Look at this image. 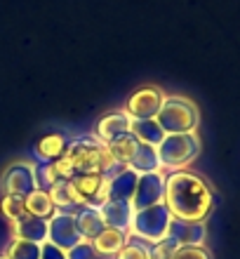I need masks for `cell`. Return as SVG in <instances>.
Wrapping results in <instances>:
<instances>
[{"label":"cell","instance_id":"obj_1","mask_svg":"<svg viewBox=\"0 0 240 259\" xmlns=\"http://www.w3.org/2000/svg\"><path fill=\"white\" fill-rule=\"evenodd\" d=\"M163 203L174 219L205 222L214 205V196L203 177L193 172H172L170 177H165Z\"/></svg>","mask_w":240,"mask_h":259},{"label":"cell","instance_id":"obj_2","mask_svg":"<svg viewBox=\"0 0 240 259\" xmlns=\"http://www.w3.org/2000/svg\"><path fill=\"white\" fill-rule=\"evenodd\" d=\"M198 118V109H196V104L191 99H186V97H165L156 120H158L165 135H188V132H196Z\"/></svg>","mask_w":240,"mask_h":259},{"label":"cell","instance_id":"obj_3","mask_svg":"<svg viewBox=\"0 0 240 259\" xmlns=\"http://www.w3.org/2000/svg\"><path fill=\"white\" fill-rule=\"evenodd\" d=\"M158 151L160 167H170V170H179L193 163L200 153V142L196 132L188 135H165V139L156 146Z\"/></svg>","mask_w":240,"mask_h":259},{"label":"cell","instance_id":"obj_4","mask_svg":"<svg viewBox=\"0 0 240 259\" xmlns=\"http://www.w3.org/2000/svg\"><path fill=\"white\" fill-rule=\"evenodd\" d=\"M170 222H172V214L167 210V205L158 203V205L146 207V210L134 212L130 231H132V236H137V238L146 240V243H158V240H163L167 236Z\"/></svg>","mask_w":240,"mask_h":259},{"label":"cell","instance_id":"obj_5","mask_svg":"<svg viewBox=\"0 0 240 259\" xmlns=\"http://www.w3.org/2000/svg\"><path fill=\"white\" fill-rule=\"evenodd\" d=\"M35 189H38L35 165L26 163V160H19V163H12L3 172V179H0V193H3V196L26 198L28 193H33Z\"/></svg>","mask_w":240,"mask_h":259},{"label":"cell","instance_id":"obj_6","mask_svg":"<svg viewBox=\"0 0 240 259\" xmlns=\"http://www.w3.org/2000/svg\"><path fill=\"white\" fill-rule=\"evenodd\" d=\"M165 102V95L160 92V88H141L127 99L125 104V113L130 116V120H151L158 116L160 106Z\"/></svg>","mask_w":240,"mask_h":259},{"label":"cell","instance_id":"obj_7","mask_svg":"<svg viewBox=\"0 0 240 259\" xmlns=\"http://www.w3.org/2000/svg\"><path fill=\"white\" fill-rule=\"evenodd\" d=\"M163 198H165V175L163 172L156 170V172H144V175H139L137 191H134V198H132L134 212L163 203Z\"/></svg>","mask_w":240,"mask_h":259},{"label":"cell","instance_id":"obj_8","mask_svg":"<svg viewBox=\"0 0 240 259\" xmlns=\"http://www.w3.org/2000/svg\"><path fill=\"white\" fill-rule=\"evenodd\" d=\"M47 236H50V243L57 245L59 250H64V252H69L78 243H82V236L78 233L76 219L69 212H59V214L52 217V222H47Z\"/></svg>","mask_w":240,"mask_h":259},{"label":"cell","instance_id":"obj_9","mask_svg":"<svg viewBox=\"0 0 240 259\" xmlns=\"http://www.w3.org/2000/svg\"><path fill=\"white\" fill-rule=\"evenodd\" d=\"M207 236L205 222H186V219H174L172 217L167 236L177 247H186V245H203Z\"/></svg>","mask_w":240,"mask_h":259},{"label":"cell","instance_id":"obj_10","mask_svg":"<svg viewBox=\"0 0 240 259\" xmlns=\"http://www.w3.org/2000/svg\"><path fill=\"white\" fill-rule=\"evenodd\" d=\"M104 224L109 229H118V231H130L132 226V217H134V207L132 203H123V200H104L99 207Z\"/></svg>","mask_w":240,"mask_h":259},{"label":"cell","instance_id":"obj_11","mask_svg":"<svg viewBox=\"0 0 240 259\" xmlns=\"http://www.w3.org/2000/svg\"><path fill=\"white\" fill-rule=\"evenodd\" d=\"M137 179L139 175L130 167L120 170L118 175L109 179V196L106 200H123V203H132L134 191H137Z\"/></svg>","mask_w":240,"mask_h":259},{"label":"cell","instance_id":"obj_12","mask_svg":"<svg viewBox=\"0 0 240 259\" xmlns=\"http://www.w3.org/2000/svg\"><path fill=\"white\" fill-rule=\"evenodd\" d=\"M12 226V236L14 240H31V243H40V240L47 238V222L38 217H31V214H24V217L10 222Z\"/></svg>","mask_w":240,"mask_h":259},{"label":"cell","instance_id":"obj_13","mask_svg":"<svg viewBox=\"0 0 240 259\" xmlns=\"http://www.w3.org/2000/svg\"><path fill=\"white\" fill-rule=\"evenodd\" d=\"M130 116L127 113H111V116H104L102 120H99V125H97V137L102 139V142L111 144L116 142V139H120V137L130 135Z\"/></svg>","mask_w":240,"mask_h":259},{"label":"cell","instance_id":"obj_14","mask_svg":"<svg viewBox=\"0 0 240 259\" xmlns=\"http://www.w3.org/2000/svg\"><path fill=\"white\" fill-rule=\"evenodd\" d=\"M73 219H76L78 233H80L85 240H92L94 236H99V233L106 229L102 214H99V210H94V207H80V210L73 214Z\"/></svg>","mask_w":240,"mask_h":259},{"label":"cell","instance_id":"obj_15","mask_svg":"<svg viewBox=\"0 0 240 259\" xmlns=\"http://www.w3.org/2000/svg\"><path fill=\"white\" fill-rule=\"evenodd\" d=\"M125 240H127V236H125L123 231H118V229H104L99 236H94V238L89 240L92 243V247H94L99 254H104V257H113V254H118L120 250H123Z\"/></svg>","mask_w":240,"mask_h":259},{"label":"cell","instance_id":"obj_16","mask_svg":"<svg viewBox=\"0 0 240 259\" xmlns=\"http://www.w3.org/2000/svg\"><path fill=\"white\" fill-rule=\"evenodd\" d=\"M127 167H130V170H134V172H139V175L160 170V160H158V151H156V146H149V144L139 142L137 151H134L132 160L127 163Z\"/></svg>","mask_w":240,"mask_h":259},{"label":"cell","instance_id":"obj_17","mask_svg":"<svg viewBox=\"0 0 240 259\" xmlns=\"http://www.w3.org/2000/svg\"><path fill=\"white\" fill-rule=\"evenodd\" d=\"M130 132L137 142L149 144V146H158V144L165 139V132L156 118H151V120H132Z\"/></svg>","mask_w":240,"mask_h":259},{"label":"cell","instance_id":"obj_18","mask_svg":"<svg viewBox=\"0 0 240 259\" xmlns=\"http://www.w3.org/2000/svg\"><path fill=\"white\" fill-rule=\"evenodd\" d=\"M24 203H26V214H31V217L50 219L52 212H55L52 198H50L47 191H42V189H35L33 193H28V196L24 198Z\"/></svg>","mask_w":240,"mask_h":259},{"label":"cell","instance_id":"obj_19","mask_svg":"<svg viewBox=\"0 0 240 259\" xmlns=\"http://www.w3.org/2000/svg\"><path fill=\"white\" fill-rule=\"evenodd\" d=\"M66 146H69V139L64 135H47L35 144V153H38L42 163L45 160H57V158H62L66 153Z\"/></svg>","mask_w":240,"mask_h":259},{"label":"cell","instance_id":"obj_20","mask_svg":"<svg viewBox=\"0 0 240 259\" xmlns=\"http://www.w3.org/2000/svg\"><path fill=\"white\" fill-rule=\"evenodd\" d=\"M116 259H151V243H146L137 236H130Z\"/></svg>","mask_w":240,"mask_h":259},{"label":"cell","instance_id":"obj_21","mask_svg":"<svg viewBox=\"0 0 240 259\" xmlns=\"http://www.w3.org/2000/svg\"><path fill=\"white\" fill-rule=\"evenodd\" d=\"M7 259H40V243L31 240H12L5 252Z\"/></svg>","mask_w":240,"mask_h":259},{"label":"cell","instance_id":"obj_22","mask_svg":"<svg viewBox=\"0 0 240 259\" xmlns=\"http://www.w3.org/2000/svg\"><path fill=\"white\" fill-rule=\"evenodd\" d=\"M0 212H3L10 222H14V219H19L26 214V203H24V198H19V196H3Z\"/></svg>","mask_w":240,"mask_h":259},{"label":"cell","instance_id":"obj_23","mask_svg":"<svg viewBox=\"0 0 240 259\" xmlns=\"http://www.w3.org/2000/svg\"><path fill=\"white\" fill-rule=\"evenodd\" d=\"M66 257L69 259H113V257H104V254H99L92 247V243H87V240H82V243H78L73 250H69L66 252Z\"/></svg>","mask_w":240,"mask_h":259},{"label":"cell","instance_id":"obj_24","mask_svg":"<svg viewBox=\"0 0 240 259\" xmlns=\"http://www.w3.org/2000/svg\"><path fill=\"white\" fill-rule=\"evenodd\" d=\"M170 259H210V252L203 245H186L177 247Z\"/></svg>","mask_w":240,"mask_h":259},{"label":"cell","instance_id":"obj_25","mask_svg":"<svg viewBox=\"0 0 240 259\" xmlns=\"http://www.w3.org/2000/svg\"><path fill=\"white\" fill-rule=\"evenodd\" d=\"M174 250H177V245L170 238H163L158 243H151V259H170Z\"/></svg>","mask_w":240,"mask_h":259},{"label":"cell","instance_id":"obj_26","mask_svg":"<svg viewBox=\"0 0 240 259\" xmlns=\"http://www.w3.org/2000/svg\"><path fill=\"white\" fill-rule=\"evenodd\" d=\"M40 259H69V257H66V252H64V250H59L57 245L45 243V245L40 247Z\"/></svg>","mask_w":240,"mask_h":259},{"label":"cell","instance_id":"obj_27","mask_svg":"<svg viewBox=\"0 0 240 259\" xmlns=\"http://www.w3.org/2000/svg\"><path fill=\"white\" fill-rule=\"evenodd\" d=\"M0 259H7V257H0Z\"/></svg>","mask_w":240,"mask_h":259}]
</instances>
